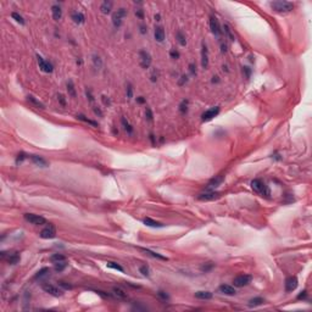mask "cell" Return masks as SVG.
I'll return each mask as SVG.
<instances>
[{
  "instance_id": "obj_18",
  "label": "cell",
  "mask_w": 312,
  "mask_h": 312,
  "mask_svg": "<svg viewBox=\"0 0 312 312\" xmlns=\"http://www.w3.org/2000/svg\"><path fill=\"white\" fill-rule=\"evenodd\" d=\"M154 36H155V39H156V40L160 42V43H162V42L165 40V30H164V28L160 27V26L156 27V28H155Z\"/></svg>"
},
{
  "instance_id": "obj_14",
  "label": "cell",
  "mask_w": 312,
  "mask_h": 312,
  "mask_svg": "<svg viewBox=\"0 0 312 312\" xmlns=\"http://www.w3.org/2000/svg\"><path fill=\"white\" fill-rule=\"evenodd\" d=\"M201 66L204 68L209 67V50H207V46L204 42H202V45H201Z\"/></svg>"
},
{
  "instance_id": "obj_20",
  "label": "cell",
  "mask_w": 312,
  "mask_h": 312,
  "mask_svg": "<svg viewBox=\"0 0 312 312\" xmlns=\"http://www.w3.org/2000/svg\"><path fill=\"white\" fill-rule=\"evenodd\" d=\"M222 182H223V177H222V176H217V177H215L213 179H211V180L209 182L207 188H209V189H211V188H217V186L220 185Z\"/></svg>"
},
{
  "instance_id": "obj_41",
  "label": "cell",
  "mask_w": 312,
  "mask_h": 312,
  "mask_svg": "<svg viewBox=\"0 0 312 312\" xmlns=\"http://www.w3.org/2000/svg\"><path fill=\"white\" fill-rule=\"evenodd\" d=\"M66 266H67V263H66L65 261L57 262V263H55V271H56V272H61V271H64V269L66 268Z\"/></svg>"
},
{
  "instance_id": "obj_38",
  "label": "cell",
  "mask_w": 312,
  "mask_h": 312,
  "mask_svg": "<svg viewBox=\"0 0 312 312\" xmlns=\"http://www.w3.org/2000/svg\"><path fill=\"white\" fill-rule=\"evenodd\" d=\"M223 29H224V32H226V34H227V37L229 38V40H232V42H234V36H233V33H232V30H231V28H229V26L228 24H224L223 26Z\"/></svg>"
},
{
  "instance_id": "obj_22",
  "label": "cell",
  "mask_w": 312,
  "mask_h": 312,
  "mask_svg": "<svg viewBox=\"0 0 312 312\" xmlns=\"http://www.w3.org/2000/svg\"><path fill=\"white\" fill-rule=\"evenodd\" d=\"M27 100L32 104L33 106H36V107H38V109H45V106H44V104L42 103V101H39L37 98H34L33 95H28L27 97Z\"/></svg>"
},
{
  "instance_id": "obj_36",
  "label": "cell",
  "mask_w": 312,
  "mask_h": 312,
  "mask_svg": "<svg viewBox=\"0 0 312 312\" xmlns=\"http://www.w3.org/2000/svg\"><path fill=\"white\" fill-rule=\"evenodd\" d=\"M188 105H189V101L188 100H183L182 103H180V105H179V111L182 112V113H185L186 111H188Z\"/></svg>"
},
{
  "instance_id": "obj_7",
  "label": "cell",
  "mask_w": 312,
  "mask_h": 312,
  "mask_svg": "<svg viewBox=\"0 0 312 312\" xmlns=\"http://www.w3.org/2000/svg\"><path fill=\"white\" fill-rule=\"evenodd\" d=\"M139 59H140V66L143 68H149L150 67V65H151V55L146 50H140Z\"/></svg>"
},
{
  "instance_id": "obj_10",
  "label": "cell",
  "mask_w": 312,
  "mask_h": 312,
  "mask_svg": "<svg viewBox=\"0 0 312 312\" xmlns=\"http://www.w3.org/2000/svg\"><path fill=\"white\" fill-rule=\"evenodd\" d=\"M218 113H220V107H218V106H213V107L206 110V111L202 113L201 119H202V121H211V119H212L213 117H216Z\"/></svg>"
},
{
  "instance_id": "obj_27",
  "label": "cell",
  "mask_w": 312,
  "mask_h": 312,
  "mask_svg": "<svg viewBox=\"0 0 312 312\" xmlns=\"http://www.w3.org/2000/svg\"><path fill=\"white\" fill-rule=\"evenodd\" d=\"M121 123H122V126H123L124 131L128 132L129 134H131V133H133V127H132V124L126 119V117H122V118H121Z\"/></svg>"
},
{
  "instance_id": "obj_51",
  "label": "cell",
  "mask_w": 312,
  "mask_h": 312,
  "mask_svg": "<svg viewBox=\"0 0 312 312\" xmlns=\"http://www.w3.org/2000/svg\"><path fill=\"white\" fill-rule=\"evenodd\" d=\"M60 285H61L62 288H65V289H71V288H72V285H71V284H67L66 282H60Z\"/></svg>"
},
{
  "instance_id": "obj_13",
  "label": "cell",
  "mask_w": 312,
  "mask_h": 312,
  "mask_svg": "<svg viewBox=\"0 0 312 312\" xmlns=\"http://www.w3.org/2000/svg\"><path fill=\"white\" fill-rule=\"evenodd\" d=\"M298 287V278L296 277H288L285 279V291L291 293Z\"/></svg>"
},
{
  "instance_id": "obj_55",
  "label": "cell",
  "mask_w": 312,
  "mask_h": 312,
  "mask_svg": "<svg viewBox=\"0 0 312 312\" xmlns=\"http://www.w3.org/2000/svg\"><path fill=\"white\" fill-rule=\"evenodd\" d=\"M135 15L138 16V17H140V18H143V11L140 10V9H138V10H135Z\"/></svg>"
},
{
  "instance_id": "obj_47",
  "label": "cell",
  "mask_w": 312,
  "mask_h": 312,
  "mask_svg": "<svg viewBox=\"0 0 312 312\" xmlns=\"http://www.w3.org/2000/svg\"><path fill=\"white\" fill-rule=\"evenodd\" d=\"M26 159V154L24 152H21V154H18V156H17V160H16V164H21L23 160Z\"/></svg>"
},
{
  "instance_id": "obj_54",
  "label": "cell",
  "mask_w": 312,
  "mask_h": 312,
  "mask_svg": "<svg viewBox=\"0 0 312 312\" xmlns=\"http://www.w3.org/2000/svg\"><path fill=\"white\" fill-rule=\"evenodd\" d=\"M155 73H156V70H154V72H152V75H151V82H156V81H158V76H155Z\"/></svg>"
},
{
  "instance_id": "obj_8",
  "label": "cell",
  "mask_w": 312,
  "mask_h": 312,
  "mask_svg": "<svg viewBox=\"0 0 312 312\" xmlns=\"http://www.w3.org/2000/svg\"><path fill=\"white\" fill-rule=\"evenodd\" d=\"M39 237L42 239H53L56 237V231H55V227L53 224H49L48 227H45L40 233H39Z\"/></svg>"
},
{
  "instance_id": "obj_53",
  "label": "cell",
  "mask_w": 312,
  "mask_h": 312,
  "mask_svg": "<svg viewBox=\"0 0 312 312\" xmlns=\"http://www.w3.org/2000/svg\"><path fill=\"white\" fill-rule=\"evenodd\" d=\"M101 100H103V103H104L105 105H110V100L107 99V97L103 95V97H101Z\"/></svg>"
},
{
  "instance_id": "obj_31",
  "label": "cell",
  "mask_w": 312,
  "mask_h": 312,
  "mask_svg": "<svg viewBox=\"0 0 312 312\" xmlns=\"http://www.w3.org/2000/svg\"><path fill=\"white\" fill-rule=\"evenodd\" d=\"M8 262H9L10 265H16V263H18V262H20V255H18L17 253L11 254V255L9 256V259H8Z\"/></svg>"
},
{
  "instance_id": "obj_52",
  "label": "cell",
  "mask_w": 312,
  "mask_h": 312,
  "mask_svg": "<svg viewBox=\"0 0 312 312\" xmlns=\"http://www.w3.org/2000/svg\"><path fill=\"white\" fill-rule=\"evenodd\" d=\"M180 78H182V79L179 81V85H183L184 83H186V81H188V77H186V76H182Z\"/></svg>"
},
{
  "instance_id": "obj_5",
  "label": "cell",
  "mask_w": 312,
  "mask_h": 312,
  "mask_svg": "<svg viewBox=\"0 0 312 312\" xmlns=\"http://www.w3.org/2000/svg\"><path fill=\"white\" fill-rule=\"evenodd\" d=\"M127 16V10L126 9H123V8H121V9H118L115 14H113V16H112V22H113V26L115 27H119L121 24H122V20Z\"/></svg>"
},
{
  "instance_id": "obj_29",
  "label": "cell",
  "mask_w": 312,
  "mask_h": 312,
  "mask_svg": "<svg viewBox=\"0 0 312 312\" xmlns=\"http://www.w3.org/2000/svg\"><path fill=\"white\" fill-rule=\"evenodd\" d=\"M111 9H112V3H111V2H104V3L101 4V6H100L101 12H103V14H105V15L110 14Z\"/></svg>"
},
{
  "instance_id": "obj_2",
  "label": "cell",
  "mask_w": 312,
  "mask_h": 312,
  "mask_svg": "<svg viewBox=\"0 0 312 312\" xmlns=\"http://www.w3.org/2000/svg\"><path fill=\"white\" fill-rule=\"evenodd\" d=\"M251 188L257 193V194H260V195H265V196H268L269 195V189H268V186L262 182V180H260V179H254L253 182H251Z\"/></svg>"
},
{
  "instance_id": "obj_15",
  "label": "cell",
  "mask_w": 312,
  "mask_h": 312,
  "mask_svg": "<svg viewBox=\"0 0 312 312\" xmlns=\"http://www.w3.org/2000/svg\"><path fill=\"white\" fill-rule=\"evenodd\" d=\"M30 160L33 161V164H36L37 166H40V167H48L49 164L45 159H43L42 156H38V155H30Z\"/></svg>"
},
{
  "instance_id": "obj_25",
  "label": "cell",
  "mask_w": 312,
  "mask_h": 312,
  "mask_svg": "<svg viewBox=\"0 0 312 312\" xmlns=\"http://www.w3.org/2000/svg\"><path fill=\"white\" fill-rule=\"evenodd\" d=\"M72 20H73V22H75V23L81 24V23H83V22H84V15H83L82 12L76 11V12H73V14H72Z\"/></svg>"
},
{
  "instance_id": "obj_4",
  "label": "cell",
  "mask_w": 312,
  "mask_h": 312,
  "mask_svg": "<svg viewBox=\"0 0 312 312\" xmlns=\"http://www.w3.org/2000/svg\"><path fill=\"white\" fill-rule=\"evenodd\" d=\"M251 279H253V277H251V275H249V274H240V275H238V277H235V278H234L233 283H234V287H237V288H241V287L247 285L249 283L251 282Z\"/></svg>"
},
{
  "instance_id": "obj_3",
  "label": "cell",
  "mask_w": 312,
  "mask_h": 312,
  "mask_svg": "<svg viewBox=\"0 0 312 312\" xmlns=\"http://www.w3.org/2000/svg\"><path fill=\"white\" fill-rule=\"evenodd\" d=\"M24 220L27 222H29L30 224H34V226H43L46 223V220L44 217L39 216V215H34V213H24L23 215Z\"/></svg>"
},
{
  "instance_id": "obj_37",
  "label": "cell",
  "mask_w": 312,
  "mask_h": 312,
  "mask_svg": "<svg viewBox=\"0 0 312 312\" xmlns=\"http://www.w3.org/2000/svg\"><path fill=\"white\" fill-rule=\"evenodd\" d=\"M177 40H178V43L182 45V46H184L185 44H186V39H185V36L182 33V32H177Z\"/></svg>"
},
{
  "instance_id": "obj_42",
  "label": "cell",
  "mask_w": 312,
  "mask_h": 312,
  "mask_svg": "<svg viewBox=\"0 0 312 312\" xmlns=\"http://www.w3.org/2000/svg\"><path fill=\"white\" fill-rule=\"evenodd\" d=\"M139 271H140V273H142L143 275H146V277H149V275H150V269H149V267H148L146 265L140 266Z\"/></svg>"
},
{
  "instance_id": "obj_17",
  "label": "cell",
  "mask_w": 312,
  "mask_h": 312,
  "mask_svg": "<svg viewBox=\"0 0 312 312\" xmlns=\"http://www.w3.org/2000/svg\"><path fill=\"white\" fill-rule=\"evenodd\" d=\"M91 61H93V66H94L95 70L100 71L103 68V60L98 54H93L91 55Z\"/></svg>"
},
{
  "instance_id": "obj_33",
  "label": "cell",
  "mask_w": 312,
  "mask_h": 312,
  "mask_svg": "<svg viewBox=\"0 0 312 312\" xmlns=\"http://www.w3.org/2000/svg\"><path fill=\"white\" fill-rule=\"evenodd\" d=\"M263 304V299L262 298H254V299H251L250 301H249V305H250L251 307L254 306H260V305H262Z\"/></svg>"
},
{
  "instance_id": "obj_30",
  "label": "cell",
  "mask_w": 312,
  "mask_h": 312,
  "mask_svg": "<svg viewBox=\"0 0 312 312\" xmlns=\"http://www.w3.org/2000/svg\"><path fill=\"white\" fill-rule=\"evenodd\" d=\"M50 261L53 263H57V262H62V261H66V256L61 255V254H54L50 256Z\"/></svg>"
},
{
  "instance_id": "obj_23",
  "label": "cell",
  "mask_w": 312,
  "mask_h": 312,
  "mask_svg": "<svg viewBox=\"0 0 312 312\" xmlns=\"http://www.w3.org/2000/svg\"><path fill=\"white\" fill-rule=\"evenodd\" d=\"M144 223H145V226H148V227H152V228H160V227H164V224H162V223L156 222V221L151 220V218H149V217L144 218Z\"/></svg>"
},
{
  "instance_id": "obj_50",
  "label": "cell",
  "mask_w": 312,
  "mask_h": 312,
  "mask_svg": "<svg viewBox=\"0 0 312 312\" xmlns=\"http://www.w3.org/2000/svg\"><path fill=\"white\" fill-rule=\"evenodd\" d=\"M189 71H190L192 75H196V66L194 64H190L189 65Z\"/></svg>"
},
{
  "instance_id": "obj_32",
  "label": "cell",
  "mask_w": 312,
  "mask_h": 312,
  "mask_svg": "<svg viewBox=\"0 0 312 312\" xmlns=\"http://www.w3.org/2000/svg\"><path fill=\"white\" fill-rule=\"evenodd\" d=\"M77 118H78V119H81V121H83V122H85V123H89V124H91L93 127H98V123H97L95 121H91V119L87 118L84 115H77Z\"/></svg>"
},
{
  "instance_id": "obj_58",
  "label": "cell",
  "mask_w": 312,
  "mask_h": 312,
  "mask_svg": "<svg viewBox=\"0 0 312 312\" xmlns=\"http://www.w3.org/2000/svg\"><path fill=\"white\" fill-rule=\"evenodd\" d=\"M137 101H138L139 104H143V103H145V99H144L143 97H139V98H137Z\"/></svg>"
},
{
  "instance_id": "obj_19",
  "label": "cell",
  "mask_w": 312,
  "mask_h": 312,
  "mask_svg": "<svg viewBox=\"0 0 312 312\" xmlns=\"http://www.w3.org/2000/svg\"><path fill=\"white\" fill-rule=\"evenodd\" d=\"M220 291L221 293H223V294H226V295H229V296H232V295H235V289H234V287H232V285H228V284H223V285H221L220 287Z\"/></svg>"
},
{
  "instance_id": "obj_28",
  "label": "cell",
  "mask_w": 312,
  "mask_h": 312,
  "mask_svg": "<svg viewBox=\"0 0 312 312\" xmlns=\"http://www.w3.org/2000/svg\"><path fill=\"white\" fill-rule=\"evenodd\" d=\"M142 250H143L144 253H146L148 255H150V256L155 257V259H159V260H164V261H167V257H165V256H162V255H160V254H158V253H154V251L149 250V249H144V247H142Z\"/></svg>"
},
{
  "instance_id": "obj_1",
  "label": "cell",
  "mask_w": 312,
  "mask_h": 312,
  "mask_svg": "<svg viewBox=\"0 0 312 312\" xmlns=\"http://www.w3.org/2000/svg\"><path fill=\"white\" fill-rule=\"evenodd\" d=\"M271 8L277 12H289L294 9V5L289 2H272Z\"/></svg>"
},
{
  "instance_id": "obj_11",
  "label": "cell",
  "mask_w": 312,
  "mask_h": 312,
  "mask_svg": "<svg viewBox=\"0 0 312 312\" xmlns=\"http://www.w3.org/2000/svg\"><path fill=\"white\" fill-rule=\"evenodd\" d=\"M221 196V193L218 192H205V193H201L198 199L201 200V201H210V200H216Z\"/></svg>"
},
{
  "instance_id": "obj_35",
  "label": "cell",
  "mask_w": 312,
  "mask_h": 312,
  "mask_svg": "<svg viewBox=\"0 0 312 312\" xmlns=\"http://www.w3.org/2000/svg\"><path fill=\"white\" fill-rule=\"evenodd\" d=\"M158 298L162 301V302H167L168 300H170V296H168V294L167 293H165V291H162V290H160V291H158Z\"/></svg>"
},
{
  "instance_id": "obj_46",
  "label": "cell",
  "mask_w": 312,
  "mask_h": 312,
  "mask_svg": "<svg viewBox=\"0 0 312 312\" xmlns=\"http://www.w3.org/2000/svg\"><path fill=\"white\" fill-rule=\"evenodd\" d=\"M170 55H171V57H172V59H176V60H177V59H179V53H178L176 49H172V50L170 51Z\"/></svg>"
},
{
  "instance_id": "obj_49",
  "label": "cell",
  "mask_w": 312,
  "mask_h": 312,
  "mask_svg": "<svg viewBox=\"0 0 312 312\" xmlns=\"http://www.w3.org/2000/svg\"><path fill=\"white\" fill-rule=\"evenodd\" d=\"M85 94H87V97H88V99H89V101H90V103L94 101V98H93V95H91L90 89H87V90H85Z\"/></svg>"
},
{
  "instance_id": "obj_12",
  "label": "cell",
  "mask_w": 312,
  "mask_h": 312,
  "mask_svg": "<svg viewBox=\"0 0 312 312\" xmlns=\"http://www.w3.org/2000/svg\"><path fill=\"white\" fill-rule=\"evenodd\" d=\"M37 59H38V64H39V68L43 71V72H46V73H50L53 72V65L50 64L49 61H45L40 55H37Z\"/></svg>"
},
{
  "instance_id": "obj_60",
  "label": "cell",
  "mask_w": 312,
  "mask_h": 312,
  "mask_svg": "<svg viewBox=\"0 0 312 312\" xmlns=\"http://www.w3.org/2000/svg\"><path fill=\"white\" fill-rule=\"evenodd\" d=\"M150 139H151V143H152V144H155V138H154V135H152V134H150Z\"/></svg>"
},
{
  "instance_id": "obj_61",
  "label": "cell",
  "mask_w": 312,
  "mask_h": 312,
  "mask_svg": "<svg viewBox=\"0 0 312 312\" xmlns=\"http://www.w3.org/2000/svg\"><path fill=\"white\" fill-rule=\"evenodd\" d=\"M155 20H156V21H160V15H159V14L155 15Z\"/></svg>"
},
{
  "instance_id": "obj_16",
  "label": "cell",
  "mask_w": 312,
  "mask_h": 312,
  "mask_svg": "<svg viewBox=\"0 0 312 312\" xmlns=\"http://www.w3.org/2000/svg\"><path fill=\"white\" fill-rule=\"evenodd\" d=\"M112 293H113V295L117 298V299H119V300H126L128 296H127V293L124 291L122 288H119V287H113L112 288Z\"/></svg>"
},
{
  "instance_id": "obj_40",
  "label": "cell",
  "mask_w": 312,
  "mask_h": 312,
  "mask_svg": "<svg viewBox=\"0 0 312 312\" xmlns=\"http://www.w3.org/2000/svg\"><path fill=\"white\" fill-rule=\"evenodd\" d=\"M49 272H50V269H49L48 267H44V268H42V269L36 274V278H43V277L48 275V274H49Z\"/></svg>"
},
{
  "instance_id": "obj_24",
  "label": "cell",
  "mask_w": 312,
  "mask_h": 312,
  "mask_svg": "<svg viewBox=\"0 0 312 312\" xmlns=\"http://www.w3.org/2000/svg\"><path fill=\"white\" fill-rule=\"evenodd\" d=\"M195 298H198L200 300H210V299H212V293L211 291H196Z\"/></svg>"
},
{
  "instance_id": "obj_9",
  "label": "cell",
  "mask_w": 312,
  "mask_h": 312,
  "mask_svg": "<svg viewBox=\"0 0 312 312\" xmlns=\"http://www.w3.org/2000/svg\"><path fill=\"white\" fill-rule=\"evenodd\" d=\"M210 28L213 36L216 37L221 36V27H220V23H218V20L215 16H210Z\"/></svg>"
},
{
  "instance_id": "obj_26",
  "label": "cell",
  "mask_w": 312,
  "mask_h": 312,
  "mask_svg": "<svg viewBox=\"0 0 312 312\" xmlns=\"http://www.w3.org/2000/svg\"><path fill=\"white\" fill-rule=\"evenodd\" d=\"M67 91H68V95H70V97H72V98H76V97H77L76 88H75V84H73L72 79L67 81Z\"/></svg>"
},
{
  "instance_id": "obj_39",
  "label": "cell",
  "mask_w": 312,
  "mask_h": 312,
  "mask_svg": "<svg viewBox=\"0 0 312 312\" xmlns=\"http://www.w3.org/2000/svg\"><path fill=\"white\" fill-rule=\"evenodd\" d=\"M11 16H12V18H14L16 22H18L20 24H22V26L24 24V20H23V17H22L20 14H17V12H12V14H11Z\"/></svg>"
},
{
  "instance_id": "obj_43",
  "label": "cell",
  "mask_w": 312,
  "mask_h": 312,
  "mask_svg": "<svg viewBox=\"0 0 312 312\" xmlns=\"http://www.w3.org/2000/svg\"><path fill=\"white\" fill-rule=\"evenodd\" d=\"M145 117H146L148 121H152L154 115H152V111H151L150 107H146V109H145Z\"/></svg>"
},
{
  "instance_id": "obj_45",
  "label": "cell",
  "mask_w": 312,
  "mask_h": 312,
  "mask_svg": "<svg viewBox=\"0 0 312 312\" xmlns=\"http://www.w3.org/2000/svg\"><path fill=\"white\" fill-rule=\"evenodd\" d=\"M57 100L60 101V104H61L62 106H66V100H65V97L62 95V94H57Z\"/></svg>"
},
{
  "instance_id": "obj_57",
  "label": "cell",
  "mask_w": 312,
  "mask_h": 312,
  "mask_svg": "<svg viewBox=\"0 0 312 312\" xmlns=\"http://www.w3.org/2000/svg\"><path fill=\"white\" fill-rule=\"evenodd\" d=\"M94 112H95L97 115H99V116H103V112H101V110H100V109H97V107H94Z\"/></svg>"
},
{
  "instance_id": "obj_6",
  "label": "cell",
  "mask_w": 312,
  "mask_h": 312,
  "mask_svg": "<svg viewBox=\"0 0 312 312\" xmlns=\"http://www.w3.org/2000/svg\"><path fill=\"white\" fill-rule=\"evenodd\" d=\"M42 288H43V290H44L45 293H48V294H50V295H53V296H56V298L62 296V294H64V291H62L61 289H59L57 287H55V285H53V284H49V283L43 284Z\"/></svg>"
},
{
  "instance_id": "obj_44",
  "label": "cell",
  "mask_w": 312,
  "mask_h": 312,
  "mask_svg": "<svg viewBox=\"0 0 312 312\" xmlns=\"http://www.w3.org/2000/svg\"><path fill=\"white\" fill-rule=\"evenodd\" d=\"M132 97H133V88H132L131 83H127V98L132 99Z\"/></svg>"
},
{
  "instance_id": "obj_56",
  "label": "cell",
  "mask_w": 312,
  "mask_h": 312,
  "mask_svg": "<svg viewBox=\"0 0 312 312\" xmlns=\"http://www.w3.org/2000/svg\"><path fill=\"white\" fill-rule=\"evenodd\" d=\"M306 298V291H302L301 294H299V296H298V299L299 300H301V299H305Z\"/></svg>"
},
{
  "instance_id": "obj_21",
  "label": "cell",
  "mask_w": 312,
  "mask_h": 312,
  "mask_svg": "<svg viewBox=\"0 0 312 312\" xmlns=\"http://www.w3.org/2000/svg\"><path fill=\"white\" fill-rule=\"evenodd\" d=\"M51 14H53V18L55 21H60L61 17H62V10L59 5H54L51 8Z\"/></svg>"
},
{
  "instance_id": "obj_48",
  "label": "cell",
  "mask_w": 312,
  "mask_h": 312,
  "mask_svg": "<svg viewBox=\"0 0 312 312\" xmlns=\"http://www.w3.org/2000/svg\"><path fill=\"white\" fill-rule=\"evenodd\" d=\"M212 267H213V263L209 262L207 265H204V266L201 267V271H204V272H207V271H210V269H211Z\"/></svg>"
},
{
  "instance_id": "obj_59",
  "label": "cell",
  "mask_w": 312,
  "mask_h": 312,
  "mask_svg": "<svg viewBox=\"0 0 312 312\" xmlns=\"http://www.w3.org/2000/svg\"><path fill=\"white\" fill-rule=\"evenodd\" d=\"M140 32H142V33H145V32H146V30H145V27H144V26H140Z\"/></svg>"
},
{
  "instance_id": "obj_34",
  "label": "cell",
  "mask_w": 312,
  "mask_h": 312,
  "mask_svg": "<svg viewBox=\"0 0 312 312\" xmlns=\"http://www.w3.org/2000/svg\"><path fill=\"white\" fill-rule=\"evenodd\" d=\"M106 266H107L109 268H112V269H116V271H119V272H123V271H124L123 267H122L121 265H118L117 262H107Z\"/></svg>"
}]
</instances>
